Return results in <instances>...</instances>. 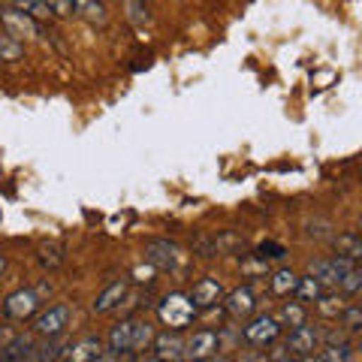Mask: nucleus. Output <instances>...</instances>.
<instances>
[{
  "mask_svg": "<svg viewBox=\"0 0 362 362\" xmlns=\"http://www.w3.org/2000/svg\"><path fill=\"white\" fill-rule=\"evenodd\" d=\"M194 251L199 257H214L218 254V239H209V235H199V239L194 242Z\"/></svg>",
  "mask_w": 362,
  "mask_h": 362,
  "instance_id": "2f4dec72",
  "label": "nucleus"
},
{
  "mask_svg": "<svg viewBox=\"0 0 362 362\" xmlns=\"http://www.w3.org/2000/svg\"><path fill=\"white\" fill-rule=\"evenodd\" d=\"M287 347H290L293 359H314L317 347H320V329H317V326H308V323L293 326L290 335H287Z\"/></svg>",
  "mask_w": 362,
  "mask_h": 362,
  "instance_id": "0eeeda50",
  "label": "nucleus"
},
{
  "mask_svg": "<svg viewBox=\"0 0 362 362\" xmlns=\"http://www.w3.org/2000/svg\"><path fill=\"white\" fill-rule=\"evenodd\" d=\"M127 299V278H121V281H112V284L100 293V296L94 299V305H90V311L94 314H109V311H115L121 308V302Z\"/></svg>",
  "mask_w": 362,
  "mask_h": 362,
  "instance_id": "4468645a",
  "label": "nucleus"
},
{
  "mask_svg": "<svg viewBox=\"0 0 362 362\" xmlns=\"http://www.w3.org/2000/svg\"><path fill=\"white\" fill-rule=\"evenodd\" d=\"M344 293V296H356V293L362 290V272H359V266H354L344 275V281H341V287H338Z\"/></svg>",
  "mask_w": 362,
  "mask_h": 362,
  "instance_id": "c756f323",
  "label": "nucleus"
},
{
  "mask_svg": "<svg viewBox=\"0 0 362 362\" xmlns=\"http://www.w3.org/2000/svg\"><path fill=\"white\" fill-rule=\"evenodd\" d=\"M145 259H148L157 272H181L187 263V254L169 239H151L145 245Z\"/></svg>",
  "mask_w": 362,
  "mask_h": 362,
  "instance_id": "7ed1b4c3",
  "label": "nucleus"
},
{
  "mask_svg": "<svg viewBox=\"0 0 362 362\" xmlns=\"http://www.w3.org/2000/svg\"><path fill=\"white\" fill-rule=\"evenodd\" d=\"M157 317H160V323L166 329H185V326L194 323L197 317V305L190 302L187 293H166V296L157 302Z\"/></svg>",
  "mask_w": 362,
  "mask_h": 362,
  "instance_id": "f257e3e1",
  "label": "nucleus"
},
{
  "mask_svg": "<svg viewBox=\"0 0 362 362\" xmlns=\"http://www.w3.org/2000/svg\"><path fill=\"white\" fill-rule=\"evenodd\" d=\"M127 18H130V25L136 28H145V25H151V9L145 0H127Z\"/></svg>",
  "mask_w": 362,
  "mask_h": 362,
  "instance_id": "a878e982",
  "label": "nucleus"
},
{
  "mask_svg": "<svg viewBox=\"0 0 362 362\" xmlns=\"http://www.w3.org/2000/svg\"><path fill=\"white\" fill-rule=\"evenodd\" d=\"M0 4H9V0H0Z\"/></svg>",
  "mask_w": 362,
  "mask_h": 362,
  "instance_id": "c9c22d12",
  "label": "nucleus"
},
{
  "mask_svg": "<svg viewBox=\"0 0 362 362\" xmlns=\"http://www.w3.org/2000/svg\"><path fill=\"white\" fill-rule=\"evenodd\" d=\"M6 269H9V259H6L4 254H0V278H4V275H6Z\"/></svg>",
  "mask_w": 362,
  "mask_h": 362,
  "instance_id": "f704fd0d",
  "label": "nucleus"
},
{
  "mask_svg": "<svg viewBox=\"0 0 362 362\" xmlns=\"http://www.w3.org/2000/svg\"><path fill=\"white\" fill-rule=\"evenodd\" d=\"M257 259H263V263H269V259H284L287 257V247L284 245H278V242H263L257 247Z\"/></svg>",
  "mask_w": 362,
  "mask_h": 362,
  "instance_id": "c85d7f7f",
  "label": "nucleus"
},
{
  "mask_svg": "<svg viewBox=\"0 0 362 362\" xmlns=\"http://www.w3.org/2000/svg\"><path fill=\"white\" fill-rule=\"evenodd\" d=\"M187 296H190V302L197 305V311H209V308H214V305H221L223 284H221L218 278H199Z\"/></svg>",
  "mask_w": 362,
  "mask_h": 362,
  "instance_id": "f8f14e48",
  "label": "nucleus"
},
{
  "mask_svg": "<svg viewBox=\"0 0 362 362\" xmlns=\"http://www.w3.org/2000/svg\"><path fill=\"white\" fill-rule=\"evenodd\" d=\"M37 259H40V266L45 272H58L64 266V259H66V247L61 242H42L40 251H37Z\"/></svg>",
  "mask_w": 362,
  "mask_h": 362,
  "instance_id": "6ab92c4d",
  "label": "nucleus"
},
{
  "mask_svg": "<svg viewBox=\"0 0 362 362\" xmlns=\"http://www.w3.org/2000/svg\"><path fill=\"white\" fill-rule=\"evenodd\" d=\"M0 21H4V30L13 33L16 40H37L40 37V21H33L21 6H4L0 9Z\"/></svg>",
  "mask_w": 362,
  "mask_h": 362,
  "instance_id": "423d86ee",
  "label": "nucleus"
},
{
  "mask_svg": "<svg viewBox=\"0 0 362 362\" xmlns=\"http://www.w3.org/2000/svg\"><path fill=\"white\" fill-rule=\"evenodd\" d=\"M332 245H335V254H338V257L354 259V263H359V259H362V242H359L356 233H341V235H335Z\"/></svg>",
  "mask_w": 362,
  "mask_h": 362,
  "instance_id": "412c9836",
  "label": "nucleus"
},
{
  "mask_svg": "<svg viewBox=\"0 0 362 362\" xmlns=\"http://www.w3.org/2000/svg\"><path fill=\"white\" fill-rule=\"evenodd\" d=\"M151 356L154 359H169V362H175V359H185V338L178 335V329H166L160 335H154V341H151Z\"/></svg>",
  "mask_w": 362,
  "mask_h": 362,
  "instance_id": "9b49d317",
  "label": "nucleus"
},
{
  "mask_svg": "<svg viewBox=\"0 0 362 362\" xmlns=\"http://www.w3.org/2000/svg\"><path fill=\"white\" fill-rule=\"evenodd\" d=\"M25 58V42L16 40L13 33H6L4 28H0V61L4 64H16Z\"/></svg>",
  "mask_w": 362,
  "mask_h": 362,
  "instance_id": "4be33fe9",
  "label": "nucleus"
},
{
  "mask_svg": "<svg viewBox=\"0 0 362 362\" xmlns=\"http://www.w3.org/2000/svg\"><path fill=\"white\" fill-rule=\"evenodd\" d=\"M356 263H354V259H344V257H329V259H317V263L311 266V275L317 278V281H320V284L323 287H341V281H344V275H347V272L350 269H354Z\"/></svg>",
  "mask_w": 362,
  "mask_h": 362,
  "instance_id": "6e6552de",
  "label": "nucleus"
},
{
  "mask_svg": "<svg viewBox=\"0 0 362 362\" xmlns=\"http://www.w3.org/2000/svg\"><path fill=\"white\" fill-rule=\"evenodd\" d=\"M54 18H73L76 16V0H45Z\"/></svg>",
  "mask_w": 362,
  "mask_h": 362,
  "instance_id": "7c9ffc66",
  "label": "nucleus"
},
{
  "mask_svg": "<svg viewBox=\"0 0 362 362\" xmlns=\"http://www.w3.org/2000/svg\"><path fill=\"white\" fill-rule=\"evenodd\" d=\"M42 308V299H40V290H30V287H21L16 293H9L0 305V311H4L6 320L13 323H28L33 314Z\"/></svg>",
  "mask_w": 362,
  "mask_h": 362,
  "instance_id": "20e7f679",
  "label": "nucleus"
},
{
  "mask_svg": "<svg viewBox=\"0 0 362 362\" xmlns=\"http://www.w3.org/2000/svg\"><path fill=\"white\" fill-rule=\"evenodd\" d=\"M21 9H25V13H28L33 21H40V25H42V21H52V18H54L45 0H21Z\"/></svg>",
  "mask_w": 362,
  "mask_h": 362,
  "instance_id": "cd10ccee",
  "label": "nucleus"
},
{
  "mask_svg": "<svg viewBox=\"0 0 362 362\" xmlns=\"http://www.w3.org/2000/svg\"><path fill=\"white\" fill-rule=\"evenodd\" d=\"M221 302H223V308H226V314H230L233 320H247V317L257 311V296H254L251 287H239L233 293H223Z\"/></svg>",
  "mask_w": 362,
  "mask_h": 362,
  "instance_id": "9d476101",
  "label": "nucleus"
},
{
  "mask_svg": "<svg viewBox=\"0 0 362 362\" xmlns=\"http://www.w3.org/2000/svg\"><path fill=\"white\" fill-rule=\"evenodd\" d=\"M154 326L148 323V320H136V329H133V347H130V354L133 356H142L145 350L151 347V341H154Z\"/></svg>",
  "mask_w": 362,
  "mask_h": 362,
  "instance_id": "5701e85b",
  "label": "nucleus"
},
{
  "mask_svg": "<svg viewBox=\"0 0 362 362\" xmlns=\"http://www.w3.org/2000/svg\"><path fill=\"white\" fill-rule=\"evenodd\" d=\"M296 284H299V275L290 269H278L275 275L269 278V290H272V296H278V299H290L293 293H296Z\"/></svg>",
  "mask_w": 362,
  "mask_h": 362,
  "instance_id": "a211bd4d",
  "label": "nucleus"
},
{
  "mask_svg": "<svg viewBox=\"0 0 362 362\" xmlns=\"http://www.w3.org/2000/svg\"><path fill=\"white\" fill-rule=\"evenodd\" d=\"M278 335H281V323H278V317H272V314H257V317L251 314V320H247L242 329V338L254 347H266L275 341Z\"/></svg>",
  "mask_w": 362,
  "mask_h": 362,
  "instance_id": "39448f33",
  "label": "nucleus"
},
{
  "mask_svg": "<svg viewBox=\"0 0 362 362\" xmlns=\"http://www.w3.org/2000/svg\"><path fill=\"white\" fill-rule=\"evenodd\" d=\"M221 350V335L214 329H199L185 341V359H211Z\"/></svg>",
  "mask_w": 362,
  "mask_h": 362,
  "instance_id": "1a4fd4ad",
  "label": "nucleus"
},
{
  "mask_svg": "<svg viewBox=\"0 0 362 362\" xmlns=\"http://www.w3.org/2000/svg\"><path fill=\"white\" fill-rule=\"evenodd\" d=\"M326 287L320 284V281H317L314 275H305V278H299V284H296V293H293V296H296L299 302H314L317 296H320Z\"/></svg>",
  "mask_w": 362,
  "mask_h": 362,
  "instance_id": "393cba45",
  "label": "nucleus"
},
{
  "mask_svg": "<svg viewBox=\"0 0 362 362\" xmlns=\"http://www.w3.org/2000/svg\"><path fill=\"white\" fill-rule=\"evenodd\" d=\"M314 308H317V314H320L323 320H335L338 323V317H341V311L347 308V296H344V293L323 290L320 296L314 299Z\"/></svg>",
  "mask_w": 362,
  "mask_h": 362,
  "instance_id": "2eb2a0df",
  "label": "nucleus"
},
{
  "mask_svg": "<svg viewBox=\"0 0 362 362\" xmlns=\"http://www.w3.org/2000/svg\"><path fill=\"white\" fill-rule=\"evenodd\" d=\"M314 359H320V362H347V359H354V347H350L347 341L344 344H326L320 354H314Z\"/></svg>",
  "mask_w": 362,
  "mask_h": 362,
  "instance_id": "b1692460",
  "label": "nucleus"
},
{
  "mask_svg": "<svg viewBox=\"0 0 362 362\" xmlns=\"http://www.w3.org/2000/svg\"><path fill=\"white\" fill-rule=\"evenodd\" d=\"M66 359L73 362H94V359H103V341L100 338H82L76 341L73 347H66Z\"/></svg>",
  "mask_w": 362,
  "mask_h": 362,
  "instance_id": "dca6fc26",
  "label": "nucleus"
},
{
  "mask_svg": "<svg viewBox=\"0 0 362 362\" xmlns=\"http://www.w3.org/2000/svg\"><path fill=\"white\" fill-rule=\"evenodd\" d=\"M76 16H82L88 25H94V28H106L109 9L103 0H76Z\"/></svg>",
  "mask_w": 362,
  "mask_h": 362,
  "instance_id": "f3484780",
  "label": "nucleus"
},
{
  "mask_svg": "<svg viewBox=\"0 0 362 362\" xmlns=\"http://www.w3.org/2000/svg\"><path fill=\"white\" fill-rule=\"evenodd\" d=\"M9 338H13V329H9V326H0V347H4Z\"/></svg>",
  "mask_w": 362,
  "mask_h": 362,
  "instance_id": "72a5a7b5",
  "label": "nucleus"
},
{
  "mask_svg": "<svg viewBox=\"0 0 362 362\" xmlns=\"http://www.w3.org/2000/svg\"><path fill=\"white\" fill-rule=\"evenodd\" d=\"M272 359H293V354H290V347L284 344V347H275V354H269Z\"/></svg>",
  "mask_w": 362,
  "mask_h": 362,
  "instance_id": "473e14b6",
  "label": "nucleus"
},
{
  "mask_svg": "<svg viewBox=\"0 0 362 362\" xmlns=\"http://www.w3.org/2000/svg\"><path fill=\"white\" fill-rule=\"evenodd\" d=\"M278 323H281V329H293V326L308 323V311H305V302H299V299L284 302V305H281V311H278Z\"/></svg>",
  "mask_w": 362,
  "mask_h": 362,
  "instance_id": "aec40b11",
  "label": "nucleus"
},
{
  "mask_svg": "<svg viewBox=\"0 0 362 362\" xmlns=\"http://www.w3.org/2000/svg\"><path fill=\"white\" fill-rule=\"evenodd\" d=\"M30 320H33V332L40 338H61L66 329H70L73 308L66 302H58V305H49V308H40Z\"/></svg>",
  "mask_w": 362,
  "mask_h": 362,
  "instance_id": "f03ea898",
  "label": "nucleus"
},
{
  "mask_svg": "<svg viewBox=\"0 0 362 362\" xmlns=\"http://www.w3.org/2000/svg\"><path fill=\"white\" fill-rule=\"evenodd\" d=\"M37 350L40 347L30 335H13L0 347V359L4 362H30V359H37Z\"/></svg>",
  "mask_w": 362,
  "mask_h": 362,
  "instance_id": "ddd939ff",
  "label": "nucleus"
},
{
  "mask_svg": "<svg viewBox=\"0 0 362 362\" xmlns=\"http://www.w3.org/2000/svg\"><path fill=\"white\" fill-rule=\"evenodd\" d=\"M338 323H341L344 332H359L362 329V308L354 302H347V308L341 311V317H338Z\"/></svg>",
  "mask_w": 362,
  "mask_h": 362,
  "instance_id": "bb28decb",
  "label": "nucleus"
}]
</instances>
